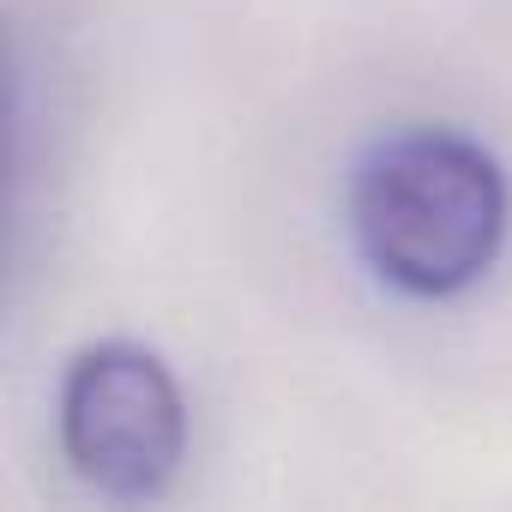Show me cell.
<instances>
[{
	"mask_svg": "<svg viewBox=\"0 0 512 512\" xmlns=\"http://www.w3.org/2000/svg\"><path fill=\"white\" fill-rule=\"evenodd\" d=\"M356 235L410 296H452L488 272L506 235L500 169L458 133H404L356 181Z\"/></svg>",
	"mask_w": 512,
	"mask_h": 512,
	"instance_id": "6da1fadb",
	"label": "cell"
},
{
	"mask_svg": "<svg viewBox=\"0 0 512 512\" xmlns=\"http://www.w3.org/2000/svg\"><path fill=\"white\" fill-rule=\"evenodd\" d=\"M61 434L85 482L121 500H145L181 464L187 410L169 368L151 350L103 344V350H85L67 374Z\"/></svg>",
	"mask_w": 512,
	"mask_h": 512,
	"instance_id": "7a4b0ae2",
	"label": "cell"
}]
</instances>
